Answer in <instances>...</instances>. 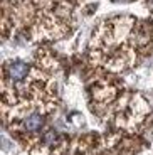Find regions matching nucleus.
<instances>
[{"mask_svg":"<svg viewBox=\"0 0 153 155\" xmlns=\"http://www.w3.org/2000/svg\"><path fill=\"white\" fill-rule=\"evenodd\" d=\"M146 41L148 35L133 17L104 20L91 39L93 62L115 73L128 69L136 62L138 51Z\"/></svg>","mask_w":153,"mask_h":155,"instance_id":"nucleus-1","label":"nucleus"},{"mask_svg":"<svg viewBox=\"0 0 153 155\" xmlns=\"http://www.w3.org/2000/svg\"><path fill=\"white\" fill-rule=\"evenodd\" d=\"M15 123H19L22 135H39V132L44 128V123H46V115L34 111V113L25 115Z\"/></svg>","mask_w":153,"mask_h":155,"instance_id":"nucleus-2","label":"nucleus"},{"mask_svg":"<svg viewBox=\"0 0 153 155\" xmlns=\"http://www.w3.org/2000/svg\"><path fill=\"white\" fill-rule=\"evenodd\" d=\"M150 2H151V4H153V0H150Z\"/></svg>","mask_w":153,"mask_h":155,"instance_id":"nucleus-3","label":"nucleus"}]
</instances>
